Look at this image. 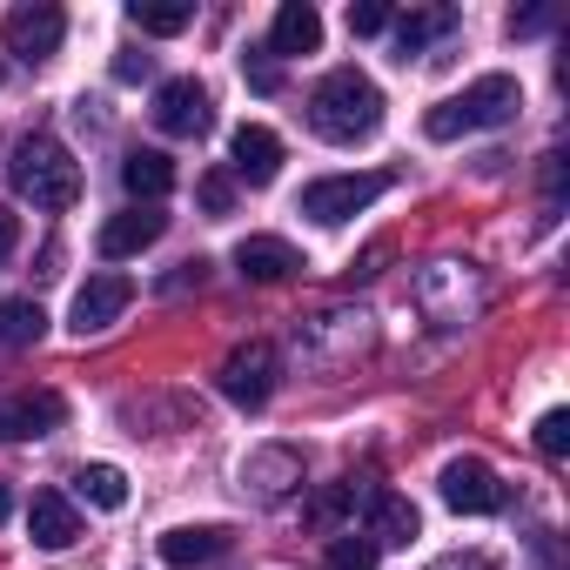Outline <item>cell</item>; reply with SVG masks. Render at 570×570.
<instances>
[{"label":"cell","mask_w":570,"mask_h":570,"mask_svg":"<svg viewBox=\"0 0 570 570\" xmlns=\"http://www.w3.org/2000/svg\"><path fill=\"white\" fill-rule=\"evenodd\" d=\"M436 490H443V503H450L456 517H490V510H503V483H497V470L476 463V456H450L443 476H436Z\"/></svg>","instance_id":"ba28073f"},{"label":"cell","mask_w":570,"mask_h":570,"mask_svg":"<svg viewBox=\"0 0 570 570\" xmlns=\"http://www.w3.org/2000/svg\"><path fill=\"white\" fill-rule=\"evenodd\" d=\"M242 75H248V88H255V95H275V88H282L275 55H248V61H242Z\"/></svg>","instance_id":"484cf974"},{"label":"cell","mask_w":570,"mask_h":570,"mask_svg":"<svg viewBox=\"0 0 570 570\" xmlns=\"http://www.w3.org/2000/svg\"><path fill=\"white\" fill-rule=\"evenodd\" d=\"M323 570H376V543L350 530V537H336V543H330V557H323Z\"/></svg>","instance_id":"cb8c5ba5"},{"label":"cell","mask_w":570,"mask_h":570,"mask_svg":"<svg viewBox=\"0 0 570 570\" xmlns=\"http://www.w3.org/2000/svg\"><path fill=\"white\" fill-rule=\"evenodd\" d=\"M228 155H235V175H242L248 188H268V181L282 175V135L262 128V121H242L235 141H228Z\"/></svg>","instance_id":"7c38bea8"},{"label":"cell","mask_w":570,"mask_h":570,"mask_svg":"<svg viewBox=\"0 0 570 570\" xmlns=\"http://www.w3.org/2000/svg\"><path fill=\"white\" fill-rule=\"evenodd\" d=\"M68 423V403L55 390H14L0 396V443H41Z\"/></svg>","instance_id":"52a82bcc"},{"label":"cell","mask_w":570,"mask_h":570,"mask_svg":"<svg viewBox=\"0 0 570 570\" xmlns=\"http://www.w3.org/2000/svg\"><path fill=\"white\" fill-rule=\"evenodd\" d=\"M323 48V14L309 0H282L275 21H268V55L275 61H296V55H316Z\"/></svg>","instance_id":"8fae6325"},{"label":"cell","mask_w":570,"mask_h":570,"mask_svg":"<svg viewBox=\"0 0 570 570\" xmlns=\"http://www.w3.org/2000/svg\"><path fill=\"white\" fill-rule=\"evenodd\" d=\"M0 41H8V55H21L28 68H41V61L61 55V41H68V14L48 8V0H35V8H14L8 21H0Z\"/></svg>","instance_id":"5b68a950"},{"label":"cell","mask_w":570,"mask_h":570,"mask_svg":"<svg viewBox=\"0 0 570 570\" xmlns=\"http://www.w3.org/2000/svg\"><path fill=\"white\" fill-rule=\"evenodd\" d=\"M14 242H21V222H14L8 208H0V262H8V255H14Z\"/></svg>","instance_id":"f546056e"},{"label":"cell","mask_w":570,"mask_h":570,"mask_svg":"<svg viewBox=\"0 0 570 570\" xmlns=\"http://www.w3.org/2000/svg\"><path fill=\"white\" fill-rule=\"evenodd\" d=\"M208 121H215V101H208V88L195 81V75H175V81H161L155 88V128L161 135H208Z\"/></svg>","instance_id":"9c48e42d"},{"label":"cell","mask_w":570,"mask_h":570,"mask_svg":"<svg viewBox=\"0 0 570 570\" xmlns=\"http://www.w3.org/2000/svg\"><path fill=\"white\" fill-rule=\"evenodd\" d=\"M517 108H523V88H517L510 75H483V81H470L463 95L436 101V108L423 115V135H430V141H463V135L503 128Z\"/></svg>","instance_id":"7a4b0ae2"},{"label":"cell","mask_w":570,"mask_h":570,"mask_svg":"<svg viewBox=\"0 0 570 570\" xmlns=\"http://www.w3.org/2000/svg\"><path fill=\"white\" fill-rule=\"evenodd\" d=\"M450 28H456V14H450V8H423V14H403V21H396V48H403V61H410V55H423V48H430L436 35H450Z\"/></svg>","instance_id":"44dd1931"},{"label":"cell","mask_w":570,"mask_h":570,"mask_svg":"<svg viewBox=\"0 0 570 570\" xmlns=\"http://www.w3.org/2000/svg\"><path fill=\"white\" fill-rule=\"evenodd\" d=\"M161 228H168V215H161V208H121V215H108V222H101V255H108V262L141 255V248H155V242H161Z\"/></svg>","instance_id":"5bb4252c"},{"label":"cell","mask_w":570,"mask_h":570,"mask_svg":"<svg viewBox=\"0 0 570 570\" xmlns=\"http://www.w3.org/2000/svg\"><path fill=\"white\" fill-rule=\"evenodd\" d=\"M228 202H235V181H228V175H208V181H202V208H208V215H228Z\"/></svg>","instance_id":"83f0119b"},{"label":"cell","mask_w":570,"mask_h":570,"mask_svg":"<svg viewBox=\"0 0 570 570\" xmlns=\"http://www.w3.org/2000/svg\"><path fill=\"white\" fill-rule=\"evenodd\" d=\"M8 175H14V195L35 202V208H48V215L75 208V195H81V161H75L55 135H28V141L14 148Z\"/></svg>","instance_id":"3957f363"},{"label":"cell","mask_w":570,"mask_h":570,"mask_svg":"<svg viewBox=\"0 0 570 570\" xmlns=\"http://www.w3.org/2000/svg\"><path fill=\"white\" fill-rule=\"evenodd\" d=\"M275 350L268 343H242V350H228L222 356V370H215V390L235 403V410H262L268 396H275Z\"/></svg>","instance_id":"277c9868"},{"label":"cell","mask_w":570,"mask_h":570,"mask_svg":"<svg viewBox=\"0 0 570 570\" xmlns=\"http://www.w3.org/2000/svg\"><path fill=\"white\" fill-rule=\"evenodd\" d=\"M537 28H550V8H530V14L510 21V35H537Z\"/></svg>","instance_id":"4dcf8cb0"},{"label":"cell","mask_w":570,"mask_h":570,"mask_svg":"<svg viewBox=\"0 0 570 570\" xmlns=\"http://www.w3.org/2000/svg\"><path fill=\"white\" fill-rule=\"evenodd\" d=\"M8 510H14V490H8V483H0V523H8Z\"/></svg>","instance_id":"d6a6232c"},{"label":"cell","mask_w":570,"mask_h":570,"mask_svg":"<svg viewBox=\"0 0 570 570\" xmlns=\"http://www.w3.org/2000/svg\"><path fill=\"white\" fill-rule=\"evenodd\" d=\"M537 450H543L550 463L570 456V416H563V410H543V416H537Z\"/></svg>","instance_id":"d4e9b609"},{"label":"cell","mask_w":570,"mask_h":570,"mask_svg":"<svg viewBox=\"0 0 570 570\" xmlns=\"http://www.w3.org/2000/svg\"><path fill=\"white\" fill-rule=\"evenodd\" d=\"M410 537H416V503L376 490L370 497V543H410Z\"/></svg>","instance_id":"ac0fdd59"},{"label":"cell","mask_w":570,"mask_h":570,"mask_svg":"<svg viewBox=\"0 0 570 570\" xmlns=\"http://www.w3.org/2000/svg\"><path fill=\"white\" fill-rule=\"evenodd\" d=\"M235 268H242V282H289L303 268V255L282 235H242L235 242Z\"/></svg>","instance_id":"4fadbf2b"},{"label":"cell","mask_w":570,"mask_h":570,"mask_svg":"<svg viewBox=\"0 0 570 570\" xmlns=\"http://www.w3.org/2000/svg\"><path fill=\"white\" fill-rule=\"evenodd\" d=\"M121 188H128L135 202H148V208H155V202L175 188V161H168L161 148H135V155L121 161Z\"/></svg>","instance_id":"e0dca14e"},{"label":"cell","mask_w":570,"mask_h":570,"mask_svg":"<svg viewBox=\"0 0 570 570\" xmlns=\"http://www.w3.org/2000/svg\"><path fill=\"white\" fill-rule=\"evenodd\" d=\"M370 497H376V490H370L363 476H343V483H330V490L316 497V510H309V517H316V523H336V517H350V510H363Z\"/></svg>","instance_id":"603a6c76"},{"label":"cell","mask_w":570,"mask_h":570,"mask_svg":"<svg viewBox=\"0 0 570 570\" xmlns=\"http://www.w3.org/2000/svg\"><path fill=\"white\" fill-rule=\"evenodd\" d=\"M436 570H497V563H490V557H443Z\"/></svg>","instance_id":"1f68e13d"},{"label":"cell","mask_w":570,"mask_h":570,"mask_svg":"<svg viewBox=\"0 0 570 570\" xmlns=\"http://www.w3.org/2000/svg\"><path fill=\"white\" fill-rule=\"evenodd\" d=\"M396 14L383 8V0H363V8H350V35H383Z\"/></svg>","instance_id":"4316f807"},{"label":"cell","mask_w":570,"mask_h":570,"mask_svg":"<svg viewBox=\"0 0 570 570\" xmlns=\"http://www.w3.org/2000/svg\"><path fill=\"white\" fill-rule=\"evenodd\" d=\"M188 21H195L188 0H135V8H128V28L135 35H181Z\"/></svg>","instance_id":"d6986e66"},{"label":"cell","mask_w":570,"mask_h":570,"mask_svg":"<svg viewBox=\"0 0 570 570\" xmlns=\"http://www.w3.org/2000/svg\"><path fill=\"white\" fill-rule=\"evenodd\" d=\"M383 188H390L383 175H323V181H309V188H303V215H309V222H323V228H336V222L363 215Z\"/></svg>","instance_id":"8992f818"},{"label":"cell","mask_w":570,"mask_h":570,"mask_svg":"<svg viewBox=\"0 0 570 570\" xmlns=\"http://www.w3.org/2000/svg\"><path fill=\"white\" fill-rule=\"evenodd\" d=\"M128 303H135V282H128V275H115V268H108V275H88L81 289H75V336L108 330Z\"/></svg>","instance_id":"30bf717a"},{"label":"cell","mask_w":570,"mask_h":570,"mask_svg":"<svg viewBox=\"0 0 570 570\" xmlns=\"http://www.w3.org/2000/svg\"><path fill=\"white\" fill-rule=\"evenodd\" d=\"M28 530H35L41 550H68V543L81 537V517H75V503H68L61 490H35V503H28Z\"/></svg>","instance_id":"9a60e30c"},{"label":"cell","mask_w":570,"mask_h":570,"mask_svg":"<svg viewBox=\"0 0 570 570\" xmlns=\"http://www.w3.org/2000/svg\"><path fill=\"white\" fill-rule=\"evenodd\" d=\"M309 128L336 148H356L383 128V88L363 68H336L309 88Z\"/></svg>","instance_id":"6da1fadb"},{"label":"cell","mask_w":570,"mask_h":570,"mask_svg":"<svg viewBox=\"0 0 570 570\" xmlns=\"http://www.w3.org/2000/svg\"><path fill=\"white\" fill-rule=\"evenodd\" d=\"M148 75H155L148 55H115V81H148Z\"/></svg>","instance_id":"f1b7e54d"},{"label":"cell","mask_w":570,"mask_h":570,"mask_svg":"<svg viewBox=\"0 0 570 570\" xmlns=\"http://www.w3.org/2000/svg\"><path fill=\"white\" fill-rule=\"evenodd\" d=\"M48 336V316L41 303H0V350H28Z\"/></svg>","instance_id":"ffe728a7"},{"label":"cell","mask_w":570,"mask_h":570,"mask_svg":"<svg viewBox=\"0 0 570 570\" xmlns=\"http://www.w3.org/2000/svg\"><path fill=\"white\" fill-rule=\"evenodd\" d=\"M75 483H81V497H88V503H101V510H121V503H128V476H121L115 463H81V476H75Z\"/></svg>","instance_id":"7402d4cb"},{"label":"cell","mask_w":570,"mask_h":570,"mask_svg":"<svg viewBox=\"0 0 570 570\" xmlns=\"http://www.w3.org/2000/svg\"><path fill=\"white\" fill-rule=\"evenodd\" d=\"M222 550H228V530H222V523H181V530H168V537H161V557H168L175 570L215 563Z\"/></svg>","instance_id":"2e32d148"}]
</instances>
